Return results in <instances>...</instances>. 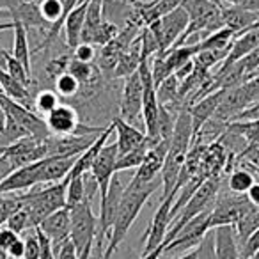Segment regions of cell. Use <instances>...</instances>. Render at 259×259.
Returning a JSON list of instances; mask_svg holds the SVG:
<instances>
[{
	"label": "cell",
	"mask_w": 259,
	"mask_h": 259,
	"mask_svg": "<svg viewBox=\"0 0 259 259\" xmlns=\"http://www.w3.org/2000/svg\"><path fill=\"white\" fill-rule=\"evenodd\" d=\"M45 122L50 135L64 137V135H91L101 134L107 126H83L80 122V114L75 107L68 103H61L57 108L45 115Z\"/></svg>",
	"instance_id": "3957f363"
},
{
	"label": "cell",
	"mask_w": 259,
	"mask_h": 259,
	"mask_svg": "<svg viewBox=\"0 0 259 259\" xmlns=\"http://www.w3.org/2000/svg\"><path fill=\"white\" fill-rule=\"evenodd\" d=\"M238 62H240V66L243 68V71L247 73L248 76H252V73L259 69V47L255 48L252 54H248L247 57H243Z\"/></svg>",
	"instance_id": "b9f144b4"
},
{
	"label": "cell",
	"mask_w": 259,
	"mask_h": 259,
	"mask_svg": "<svg viewBox=\"0 0 259 259\" xmlns=\"http://www.w3.org/2000/svg\"><path fill=\"white\" fill-rule=\"evenodd\" d=\"M41 160L39 162L29 163L25 167H20L15 172H11L0 183V195L4 194H18L23 190L37 187V174H39Z\"/></svg>",
	"instance_id": "9a60e30c"
},
{
	"label": "cell",
	"mask_w": 259,
	"mask_h": 259,
	"mask_svg": "<svg viewBox=\"0 0 259 259\" xmlns=\"http://www.w3.org/2000/svg\"><path fill=\"white\" fill-rule=\"evenodd\" d=\"M11 22H18L25 27L27 30L29 29H47L48 23L45 22V18L41 16L39 11V4L36 2H23L18 9L11 15Z\"/></svg>",
	"instance_id": "d4e9b609"
},
{
	"label": "cell",
	"mask_w": 259,
	"mask_h": 259,
	"mask_svg": "<svg viewBox=\"0 0 259 259\" xmlns=\"http://www.w3.org/2000/svg\"><path fill=\"white\" fill-rule=\"evenodd\" d=\"M197 255H199V252H197V247H195V248H192V250L185 252V254L180 255L178 259H197Z\"/></svg>",
	"instance_id": "681fc988"
},
{
	"label": "cell",
	"mask_w": 259,
	"mask_h": 259,
	"mask_svg": "<svg viewBox=\"0 0 259 259\" xmlns=\"http://www.w3.org/2000/svg\"><path fill=\"white\" fill-rule=\"evenodd\" d=\"M252 206L254 204L248 201L247 195L233 194V192L220 188L215 206L209 213V229L220 226H234Z\"/></svg>",
	"instance_id": "5b68a950"
},
{
	"label": "cell",
	"mask_w": 259,
	"mask_h": 259,
	"mask_svg": "<svg viewBox=\"0 0 259 259\" xmlns=\"http://www.w3.org/2000/svg\"><path fill=\"white\" fill-rule=\"evenodd\" d=\"M117 156H119V153H117V144H115V142L105 144L103 148H101V151L98 153L93 167H91V174H93L94 180L98 181L101 197L107 194L108 185H110L112 178H114V174H115Z\"/></svg>",
	"instance_id": "4fadbf2b"
},
{
	"label": "cell",
	"mask_w": 259,
	"mask_h": 259,
	"mask_svg": "<svg viewBox=\"0 0 259 259\" xmlns=\"http://www.w3.org/2000/svg\"><path fill=\"white\" fill-rule=\"evenodd\" d=\"M236 34L231 29L224 27V29L217 30V32L206 36L202 41H199V48L202 50H215V52H222V50H229L233 47V41Z\"/></svg>",
	"instance_id": "f546056e"
},
{
	"label": "cell",
	"mask_w": 259,
	"mask_h": 259,
	"mask_svg": "<svg viewBox=\"0 0 259 259\" xmlns=\"http://www.w3.org/2000/svg\"><path fill=\"white\" fill-rule=\"evenodd\" d=\"M73 59L80 62H87V64H93L94 59H96V50H94L93 45L80 43L78 47L73 50Z\"/></svg>",
	"instance_id": "60d3db41"
},
{
	"label": "cell",
	"mask_w": 259,
	"mask_h": 259,
	"mask_svg": "<svg viewBox=\"0 0 259 259\" xmlns=\"http://www.w3.org/2000/svg\"><path fill=\"white\" fill-rule=\"evenodd\" d=\"M54 87H55V93L59 94L61 100H69V98L78 96L80 89H82L78 80L73 75H69L68 71L59 75L57 78L54 80Z\"/></svg>",
	"instance_id": "836d02e7"
},
{
	"label": "cell",
	"mask_w": 259,
	"mask_h": 259,
	"mask_svg": "<svg viewBox=\"0 0 259 259\" xmlns=\"http://www.w3.org/2000/svg\"><path fill=\"white\" fill-rule=\"evenodd\" d=\"M233 229H234V234H236L238 245L241 247V245L245 243V240H247L254 231L259 229V208L257 206H252V208L248 209L236 224H234Z\"/></svg>",
	"instance_id": "f1b7e54d"
},
{
	"label": "cell",
	"mask_w": 259,
	"mask_h": 259,
	"mask_svg": "<svg viewBox=\"0 0 259 259\" xmlns=\"http://www.w3.org/2000/svg\"><path fill=\"white\" fill-rule=\"evenodd\" d=\"M11 172H15V170H13V167H11V163H9L4 156L0 155V183H2V181H4Z\"/></svg>",
	"instance_id": "7dc6e473"
},
{
	"label": "cell",
	"mask_w": 259,
	"mask_h": 259,
	"mask_svg": "<svg viewBox=\"0 0 259 259\" xmlns=\"http://www.w3.org/2000/svg\"><path fill=\"white\" fill-rule=\"evenodd\" d=\"M22 4L23 0H0V11H6L8 15H13Z\"/></svg>",
	"instance_id": "bcb514c9"
},
{
	"label": "cell",
	"mask_w": 259,
	"mask_h": 259,
	"mask_svg": "<svg viewBox=\"0 0 259 259\" xmlns=\"http://www.w3.org/2000/svg\"><path fill=\"white\" fill-rule=\"evenodd\" d=\"M23 2H36V0H23Z\"/></svg>",
	"instance_id": "11a10c76"
},
{
	"label": "cell",
	"mask_w": 259,
	"mask_h": 259,
	"mask_svg": "<svg viewBox=\"0 0 259 259\" xmlns=\"http://www.w3.org/2000/svg\"><path fill=\"white\" fill-rule=\"evenodd\" d=\"M155 142H158V141H151V139L148 137L141 146H139V148H135V149H132V151L124 153V155L117 156V162H115V174L121 172V170L139 169L141 163L144 162L149 148H151Z\"/></svg>",
	"instance_id": "83f0119b"
},
{
	"label": "cell",
	"mask_w": 259,
	"mask_h": 259,
	"mask_svg": "<svg viewBox=\"0 0 259 259\" xmlns=\"http://www.w3.org/2000/svg\"><path fill=\"white\" fill-rule=\"evenodd\" d=\"M148 2H153V0H130L132 6H139V4H148Z\"/></svg>",
	"instance_id": "f5cc1de1"
},
{
	"label": "cell",
	"mask_w": 259,
	"mask_h": 259,
	"mask_svg": "<svg viewBox=\"0 0 259 259\" xmlns=\"http://www.w3.org/2000/svg\"><path fill=\"white\" fill-rule=\"evenodd\" d=\"M101 134H91V135H50L45 139V148H47V158L50 156H61V158H73L80 156L83 151L94 144Z\"/></svg>",
	"instance_id": "7c38bea8"
},
{
	"label": "cell",
	"mask_w": 259,
	"mask_h": 259,
	"mask_svg": "<svg viewBox=\"0 0 259 259\" xmlns=\"http://www.w3.org/2000/svg\"><path fill=\"white\" fill-rule=\"evenodd\" d=\"M0 259H9L8 252H6L4 248H0Z\"/></svg>",
	"instance_id": "db71d44e"
},
{
	"label": "cell",
	"mask_w": 259,
	"mask_h": 259,
	"mask_svg": "<svg viewBox=\"0 0 259 259\" xmlns=\"http://www.w3.org/2000/svg\"><path fill=\"white\" fill-rule=\"evenodd\" d=\"M169 142H170V139H165V141L155 142V144L149 148L144 162L141 163L137 172L134 174V178H132L128 187L139 188V187H144V185L153 183L155 180H158L160 174H162L167 151H169Z\"/></svg>",
	"instance_id": "30bf717a"
},
{
	"label": "cell",
	"mask_w": 259,
	"mask_h": 259,
	"mask_svg": "<svg viewBox=\"0 0 259 259\" xmlns=\"http://www.w3.org/2000/svg\"><path fill=\"white\" fill-rule=\"evenodd\" d=\"M6 227H9L11 231H15L16 234H22V233H25V231L32 229V227H30L29 213L20 206L15 213H11V217H9L8 222H6Z\"/></svg>",
	"instance_id": "d590c367"
},
{
	"label": "cell",
	"mask_w": 259,
	"mask_h": 259,
	"mask_svg": "<svg viewBox=\"0 0 259 259\" xmlns=\"http://www.w3.org/2000/svg\"><path fill=\"white\" fill-rule=\"evenodd\" d=\"M37 227H39L45 233V236L50 240L52 247H54V254H55V250H57L66 240H69V234H71L69 208H62V209H59V211L48 215Z\"/></svg>",
	"instance_id": "5bb4252c"
},
{
	"label": "cell",
	"mask_w": 259,
	"mask_h": 259,
	"mask_svg": "<svg viewBox=\"0 0 259 259\" xmlns=\"http://www.w3.org/2000/svg\"><path fill=\"white\" fill-rule=\"evenodd\" d=\"M55 259H78L76 248L71 240H66L64 243L55 250Z\"/></svg>",
	"instance_id": "ee69618b"
},
{
	"label": "cell",
	"mask_w": 259,
	"mask_h": 259,
	"mask_svg": "<svg viewBox=\"0 0 259 259\" xmlns=\"http://www.w3.org/2000/svg\"><path fill=\"white\" fill-rule=\"evenodd\" d=\"M20 208V201L16 194H4L0 195V227L6 226L11 213H15Z\"/></svg>",
	"instance_id": "74e56055"
},
{
	"label": "cell",
	"mask_w": 259,
	"mask_h": 259,
	"mask_svg": "<svg viewBox=\"0 0 259 259\" xmlns=\"http://www.w3.org/2000/svg\"><path fill=\"white\" fill-rule=\"evenodd\" d=\"M25 238H23V243H25V259H39L41 255V243L39 236H37L36 229L25 231Z\"/></svg>",
	"instance_id": "f35d334b"
},
{
	"label": "cell",
	"mask_w": 259,
	"mask_h": 259,
	"mask_svg": "<svg viewBox=\"0 0 259 259\" xmlns=\"http://www.w3.org/2000/svg\"><path fill=\"white\" fill-rule=\"evenodd\" d=\"M8 52L0 48V69H6V62H8Z\"/></svg>",
	"instance_id": "f907efd6"
},
{
	"label": "cell",
	"mask_w": 259,
	"mask_h": 259,
	"mask_svg": "<svg viewBox=\"0 0 259 259\" xmlns=\"http://www.w3.org/2000/svg\"><path fill=\"white\" fill-rule=\"evenodd\" d=\"M257 47H259V27H252V29L234 36L231 52L224 62H226V64H233V62L241 61V59L247 57L248 54H252Z\"/></svg>",
	"instance_id": "7402d4cb"
},
{
	"label": "cell",
	"mask_w": 259,
	"mask_h": 259,
	"mask_svg": "<svg viewBox=\"0 0 259 259\" xmlns=\"http://www.w3.org/2000/svg\"><path fill=\"white\" fill-rule=\"evenodd\" d=\"M0 108L6 112V115L15 119L25 130V134L29 137L37 139V141H45L47 137H50V132H48L45 119L41 115H37L36 112H32L30 108L23 107V105L16 103L9 96H6L2 89H0Z\"/></svg>",
	"instance_id": "8992f818"
},
{
	"label": "cell",
	"mask_w": 259,
	"mask_h": 259,
	"mask_svg": "<svg viewBox=\"0 0 259 259\" xmlns=\"http://www.w3.org/2000/svg\"><path fill=\"white\" fill-rule=\"evenodd\" d=\"M174 199H176L174 195H169L167 199L160 201V206L156 208L155 215H153V219H151V224H149L148 231H146L144 238H142V241H144V250H142L141 257L155 252L156 248L163 243V240H165L167 231H169V226H170V208H172V204H174Z\"/></svg>",
	"instance_id": "8fae6325"
},
{
	"label": "cell",
	"mask_w": 259,
	"mask_h": 259,
	"mask_svg": "<svg viewBox=\"0 0 259 259\" xmlns=\"http://www.w3.org/2000/svg\"><path fill=\"white\" fill-rule=\"evenodd\" d=\"M188 27V15L183 8L174 9L172 13L165 15L163 18L153 22L151 25H148V29L155 34V37L158 39L160 45V54H165L169 48H172L178 43L183 32ZM158 54V55H160Z\"/></svg>",
	"instance_id": "52a82bcc"
},
{
	"label": "cell",
	"mask_w": 259,
	"mask_h": 259,
	"mask_svg": "<svg viewBox=\"0 0 259 259\" xmlns=\"http://www.w3.org/2000/svg\"><path fill=\"white\" fill-rule=\"evenodd\" d=\"M9 259H25V243H23V238H20L18 241L11 245V248L8 250Z\"/></svg>",
	"instance_id": "f6af8a7d"
},
{
	"label": "cell",
	"mask_w": 259,
	"mask_h": 259,
	"mask_svg": "<svg viewBox=\"0 0 259 259\" xmlns=\"http://www.w3.org/2000/svg\"><path fill=\"white\" fill-rule=\"evenodd\" d=\"M6 71H8V75L13 76V78H15L16 82H20L22 85L29 87V83H30L29 71H27V69L23 68V66L20 64V62L16 61V59L13 57L11 54L8 55V62H6Z\"/></svg>",
	"instance_id": "8d00e7d4"
},
{
	"label": "cell",
	"mask_w": 259,
	"mask_h": 259,
	"mask_svg": "<svg viewBox=\"0 0 259 259\" xmlns=\"http://www.w3.org/2000/svg\"><path fill=\"white\" fill-rule=\"evenodd\" d=\"M78 156L73 158H61V156H50L41 160L39 174H37V185H52L62 181L75 165Z\"/></svg>",
	"instance_id": "2e32d148"
},
{
	"label": "cell",
	"mask_w": 259,
	"mask_h": 259,
	"mask_svg": "<svg viewBox=\"0 0 259 259\" xmlns=\"http://www.w3.org/2000/svg\"><path fill=\"white\" fill-rule=\"evenodd\" d=\"M142 96H144V85H142L139 69L124 78L121 93V103H119V117L124 119L128 124L137 126L142 124Z\"/></svg>",
	"instance_id": "ba28073f"
},
{
	"label": "cell",
	"mask_w": 259,
	"mask_h": 259,
	"mask_svg": "<svg viewBox=\"0 0 259 259\" xmlns=\"http://www.w3.org/2000/svg\"><path fill=\"white\" fill-rule=\"evenodd\" d=\"M68 187H66V208H73L76 204H82L87 201L85 197V183H83V174L82 176L68 178ZM89 202V201H87Z\"/></svg>",
	"instance_id": "d6a6232c"
},
{
	"label": "cell",
	"mask_w": 259,
	"mask_h": 259,
	"mask_svg": "<svg viewBox=\"0 0 259 259\" xmlns=\"http://www.w3.org/2000/svg\"><path fill=\"white\" fill-rule=\"evenodd\" d=\"M112 124H114V130L117 132V141H115V144H117L119 156L132 151V149L139 148V146L148 139L144 130L128 124V122H126L124 119L119 117V115L112 119Z\"/></svg>",
	"instance_id": "ac0fdd59"
},
{
	"label": "cell",
	"mask_w": 259,
	"mask_h": 259,
	"mask_svg": "<svg viewBox=\"0 0 259 259\" xmlns=\"http://www.w3.org/2000/svg\"><path fill=\"white\" fill-rule=\"evenodd\" d=\"M158 187H162V178L155 180L153 183L144 185V187L132 188L126 187L124 194H122L121 206L117 209V215H115L114 226L110 231V238H108L107 248H105L101 259H110L114 255V252L119 248V245L124 241V238L128 236L130 229L137 220L141 209L144 208V204L148 202V199L158 190Z\"/></svg>",
	"instance_id": "6da1fadb"
},
{
	"label": "cell",
	"mask_w": 259,
	"mask_h": 259,
	"mask_svg": "<svg viewBox=\"0 0 259 259\" xmlns=\"http://www.w3.org/2000/svg\"><path fill=\"white\" fill-rule=\"evenodd\" d=\"M4 126H6V114H4V110L0 108V135L4 132Z\"/></svg>",
	"instance_id": "816d5d0a"
},
{
	"label": "cell",
	"mask_w": 259,
	"mask_h": 259,
	"mask_svg": "<svg viewBox=\"0 0 259 259\" xmlns=\"http://www.w3.org/2000/svg\"><path fill=\"white\" fill-rule=\"evenodd\" d=\"M0 89L4 91L6 96H9L11 100H15L16 103L23 105V107H27V108L34 107L29 87H25L20 82H16L13 76L8 75L6 69H0Z\"/></svg>",
	"instance_id": "484cf974"
},
{
	"label": "cell",
	"mask_w": 259,
	"mask_h": 259,
	"mask_svg": "<svg viewBox=\"0 0 259 259\" xmlns=\"http://www.w3.org/2000/svg\"><path fill=\"white\" fill-rule=\"evenodd\" d=\"M245 195H247V199L252 202V204L257 206V208H259V183H257V181H255V183L252 185L250 190H248Z\"/></svg>",
	"instance_id": "c3c4849f"
},
{
	"label": "cell",
	"mask_w": 259,
	"mask_h": 259,
	"mask_svg": "<svg viewBox=\"0 0 259 259\" xmlns=\"http://www.w3.org/2000/svg\"><path fill=\"white\" fill-rule=\"evenodd\" d=\"M89 2L91 0H80V4L75 9H71L64 20V25L62 27H64V34H66V45L71 50H75L82 43V29H83V22H85V13Z\"/></svg>",
	"instance_id": "d6986e66"
},
{
	"label": "cell",
	"mask_w": 259,
	"mask_h": 259,
	"mask_svg": "<svg viewBox=\"0 0 259 259\" xmlns=\"http://www.w3.org/2000/svg\"><path fill=\"white\" fill-rule=\"evenodd\" d=\"M224 93H226V91H215V93L204 96L202 100L195 101L192 107H188V112H190V117H192V126H194V139L202 130V126H204L206 122L215 115V112L219 110Z\"/></svg>",
	"instance_id": "e0dca14e"
},
{
	"label": "cell",
	"mask_w": 259,
	"mask_h": 259,
	"mask_svg": "<svg viewBox=\"0 0 259 259\" xmlns=\"http://www.w3.org/2000/svg\"><path fill=\"white\" fill-rule=\"evenodd\" d=\"M69 61H71V57H68V55H61V57L52 59L47 66V75L50 76L52 80H55L59 75H62V73L68 71Z\"/></svg>",
	"instance_id": "ab89813d"
},
{
	"label": "cell",
	"mask_w": 259,
	"mask_h": 259,
	"mask_svg": "<svg viewBox=\"0 0 259 259\" xmlns=\"http://www.w3.org/2000/svg\"><path fill=\"white\" fill-rule=\"evenodd\" d=\"M61 105V98L55 91H50V89H45V91H39L34 98V110L37 114H41L45 117L47 114H50L54 108H57Z\"/></svg>",
	"instance_id": "e575fe53"
},
{
	"label": "cell",
	"mask_w": 259,
	"mask_h": 259,
	"mask_svg": "<svg viewBox=\"0 0 259 259\" xmlns=\"http://www.w3.org/2000/svg\"><path fill=\"white\" fill-rule=\"evenodd\" d=\"M141 61H142V39H141V34H139V37L132 43V47L121 55V59H119L112 76H114V78H122V80L128 78L130 75H134L139 69Z\"/></svg>",
	"instance_id": "603a6c76"
},
{
	"label": "cell",
	"mask_w": 259,
	"mask_h": 259,
	"mask_svg": "<svg viewBox=\"0 0 259 259\" xmlns=\"http://www.w3.org/2000/svg\"><path fill=\"white\" fill-rule=\"evenodd\" d=\"M255 183V178L248 172L247 169L243 167H234L231 170V174L227 176V190L233 192V194H240V195H245L250 187Z\"/></svg>",
	"instance_id": "4dcf8cb0"
},
{
	"label": "cell",
	"mask_w": 259,
	"mask_h": 259,
	"mask_svg": "<svg viewBox=\"0 0 259 259\" xmlns=\"http://www.w3.org/2000/svg\"><path fill=\"white\" fill-rule=\"evenodd\" d=\"M18 240L20 234H16L15 231H11L9 227H0V248H4L8 252L11 248V245Z\"/></svg>",
	"instance_id": "7bdbcfd3"
},
{
	"label": "cell",
	"mask_w": 259,
	"mask_h": 259,
	"mask_svg": "<svg viewBox=\"0 0 259 259\" xmlns=\"http://www.w3.org/2000/svg\"><path fill=\"white\" fill-rule=\"evenodd\" d=\"M201 52L199 43H192V45H181V47H172L165 52V54H160L165 61L167 68L172 73H176L180 68H183L187 62L194 61L195 55Z\"/></svg>",
	"instance_id": "cb8c5ba5"
},
{
	"label": "cell",
	"mask_w": 259,
	"mask_h": 259,
	"mask_svg": "<svg viewBox=\"0 0 259 259\" xmlns=\"http://www.w3.org/2000/svg\"><path fill=\"white\" fill-rule=\"evenodd\" d=\"M66 187H68V180L64 178L59 183L45 185L43 188L34 187L25 194H16L20 206L29 213L32 229H36L48 215L66 208Z\"/></svg>",
	"instance_id": "7a4b0ae2"
},
{
	"label": "cell",
	"mask_w": 259,
	"mask_h": 259,
	"mask_svg": "<svg viewBox=\"0 0 259 259\" xmlns=\"http://www.w3.org/2000/svg\"><path fill=\"white\" fill-rule=\"evenodd\" d=\"M71 217V234L69 240L73 241L76 248V254H82L83 250L94 247V238L98 231V217L94 215L91 202H82L73 208H69Z\"/></svg>",
	"instance_id": "277c9868"
},
{
	"label": "cell",
	"mask_w": 259,
	"mask_h": 259,
	"mask_svg": "<svg viewBox=\"0 0 259 259\" xmlns=\"http://www.w3.org/2000/svg\"><path fill=\"white\" fill-rule=\"evenodd\" d=\"M15 43H13V57L29 71L30 75V48H29V30L18 22H13Z\"/></svg>",
	"instance_id": "4316f807"
},
{
	"label": "cell",
	"mask_w": 259,
	"mask_h": 259,
	"mask_svg": "<svg viewBox=\"0 0 259 259\" xmlns=\"http://www.w3.org/2000/svg\"><path fill=\"white\" fill-rule=\"evenodd\" d=\"M211 231L215 238V259H241L233 226H220Z\"/></svg>",
	"instance_id": "ffe728a7"
},
{
	"label": "cell",
	"mask_w": 259,
	"mask_h": 259,
	"mask_svg": "<svg viewBox=\"0 0 259 259\" xmlns=\"http://www.w3.org/2000/svg\"><path fill=\"white\" fill-rule=\"evenodd\" d=\"M68 73L75 76V78L80 82V85L83 87V85H87V83L93 82V80L101 73V69L98 68V64H87V62H80L71 57V61H69V64H68Z\"/></svg>",
	"instance_id": "1f68e13d"
},
{
	"label": "cell",
	"mask_w": 259,
	"mask_h": 259,
	"mask_svg": "<svg viewBox=\"0 0 259 259\" xmlns=\"http://www.w3.org/2000/svg\"><path fill=\"white\" fill-rule=\"evenodd\" d=\"M112 132H114V124H107V128L101 132V135L100 137L94 141V144L91 146L87 151H83L82 155L76 158V162H75V165H73V169H71V172L68 174V178H75V176H82V174H85V172H91V167H93V163H94V160H96V156H98V153L101 151V148H103L105 144H107V141L110 139V135H112Z\"/></svg>",
	"instance_id": "44dd1931"
},
{
	"label": "cell",
	"mask_w": 259,
	"mask_h": 259,
	"mask_svg": "<svg viewBox=\"0 0 259 259\" xmlns=\"http://www.w3.org/2000/svg\"><path fill=\"white\" fill-rule=\"evenodd\" d=\"M209 211H204L201 215H197L195 219H192L169 243L163 247V254H178V252H187L190 248H195L201 245V241L204 240V236L209 233ZM162 254V255H163Z\"/></svg>",
	"instance_id": "9c48e42d"
}]
</instances>
